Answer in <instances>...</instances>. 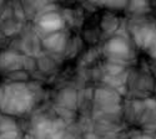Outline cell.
I'll use <instances>...</instances> for the list:
<instances>
[{"label":"cell","mask_w":156,"mask_h":139,"mask_svg":"<svg viewBox=\"0 0 156 139\" xmlns=\"http://www.w3.org/2000/svg\"><path fill=\"white\" fill-rule=\"evenodd\" d=\"M139 45L154 58H156V20H146L135 31Z\"/></svg>","instance_id":"1"}]
</instances>
